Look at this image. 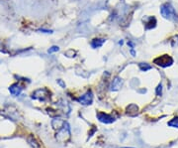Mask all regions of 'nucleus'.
<instances>
[{
	"instance_id": "8",
	"label": "nucleus",
	"mask_w": 178,
	"mask_h": 148,
	"mask_svg": "<svg viewBox=\"0 0 178 148\" xmlns=\"http://www.w3.org/2000/svg\"><path fill=\"white\" fill-rule=\"evenodd\" d=\"M168 125L169 126H172V127H177L178 128V117H175L172 120H170L168 122Z\"/></svg>"
},
{
	"instance_id": "2",
	"label": "nucleus",
	"mask_w": 178,
	"mask_h": 148,
	"mask_svg": "<svg viewBox=\"0 0 178 148\" xmlns=\"http://www.w3.org/2000/svg\"><path fill=\"white\" fill-rule=\"evenodd\" d=\"M154 63L157 65V66H161L163 68H166L170 66V65L173 64V59L171 57L167 56V55H164V56L158 57L154 60Z\"/></svg>"
},
{
	"instance_id": "9",
	"label": "nucleus",
	"mask_w": 178,
	"mask_h": 148,
	"mask_svg": "<svg viewBox=\"0 0 178 148\" xmlns=\"http://www.w3.org/2000/svg\"><path fill=\"white\" fill-rule=\"evenodd\" d=\"M140 68H141V70H142V72H147V70L151 69V66H149V65H147V64H144V63H142V64H140Z\"/></svg>"
},
{
	"instance_id": "7",
	"label": "nucleus",
	"mask_w": 178,
	"mask_h": 148,
	"mask_svg": "<svg viewBox=\"0 0 178 148\" xmlns=\"http://www.w3.org/2000/svg\"><path fill=\"white\" fill-rule=\"evenodd\" d=\"M104 43H105L104 39H94L93 41H92V43H91V46L93 47L94 49H96V48L101 47Z\"/></svg>"
},
{
	"instance_id": "6",
	"label": "nucleus",
	"mask_w": 178,
	"mask_h": 148,
	"mask_svg": "<svg viewBox=\"0 0 178 148\" xmlns=\"http://www.w3.org/2000/svg\"><path fill=\"white\" fill-rule=\"evenodd\" d=\"M122 85H123L122 79H120L119 77L115 78V80H113L112 85H111V91H118V90H120V87H122Z\"/></svg>"
},
{
	"instance_id": "12",
	"label": "nucleus",
	"mask_w": 178,
	"mask_h": 148,
	"mask_svg": "<svg viewBox=\"0 0 178 148\" xmlns=\"http://www.w3.org/2000/svg\"><path fill=\"white\" fill-rule=\"evenodd\" d=\"M123 148H133V147H123Z\"/></svg>"
},
{
	"instance_id": "5",
	"label": "nucleus",
	"mask_w": 178,
	"mask_h": 148,
	"mask_svg": "<svg viewBox=\"0 0 178 148\" xmlns=\"http://www.w3.org/2000/svg\"><path fill=\"white\" fill-rule=\"evenodd\" d=\"M9 92H10V94L14 97L20 96V94H21V92H22V87L18 84H14L9 87Z\"/></svg>"
},
{
	"instance_id": "4",
	"label": "nucleus",
	"mask_w": 178,
	"mask_h": 148,
	"mask_svg": "<svg viewBox=\"0 0 178 148\" xmlns=\"http://www.w3.org/2000/svg\"><path fill=\"white\" fill-rule=\"evenodd\" d=\"M97 118L100 122L102 123H106V124H109V123H112V122L115 121V118L113 116L109 114H106V113H103V112H99L97 113Z\"/></svg>"
},
{
	"instance_id": "3",
	"label": "nucleus",
	"mask_w": 178,
	"mask_h": 148,
	"mask_svg": "<svg viewBox=\"0 0 178 148\" xmlns=\"http://www.w3.org/2000/svg\"><path fill=\"white\" fill-rule=\"evenodd\" d=\"M77 101L80 102V104H83V105L91 104L92 101H93V94H92L91 91H88L85 94L81 96L79 99H77Z\"/></svg>"
},
{
	"instance_id": "1",
	"label": "nucleus",
	"mask_w": 178,
	"mask_h": 148,
	"mask_svg": "<svg viewBox=\"0 0 178 148\" xmlns=\"http://www.w3.org/2000/svg\"><path fill=\"white\" fill-rule=\"evenodd\" d=\"M160 12L161 15L166 19L169 20H173L176 18V13H175V10L173 7L171 6V4L169 3H165L161 6L160 8Z\"/></svg>"
},
{
	"instance_id": "10",
	"label": "nucleus",
	"mask_w": 178,
	"mask_h": 148,
	"mask_svg": "<svg viewBox=\"0 0 178 148\" xmlns=\"http://www.w3.org/2000/svg\"><path fill=\"white\" fill-rule=\"evenodd\" d=\"M161 94H162V86L161 85H159V86L156 87V94L158 97H160L161 96Z\"/></svg>"
},
{
	"instance_id": "11",
	"label": "nucleus",
	"mask_w": 178,
	"mask_h": 148,
	"mask_svg": "<svg viewBox=\"0 0 178 148\" xmlns=\"http://www.w3.org/2000/svg\"><path fill=\"white\" fill-rule=\"evenodd\" d=\"M59 48L57 46H52L51 49L49 50V53H52V52H57V51H59Z\"/></svg>"
}]
</instances>
